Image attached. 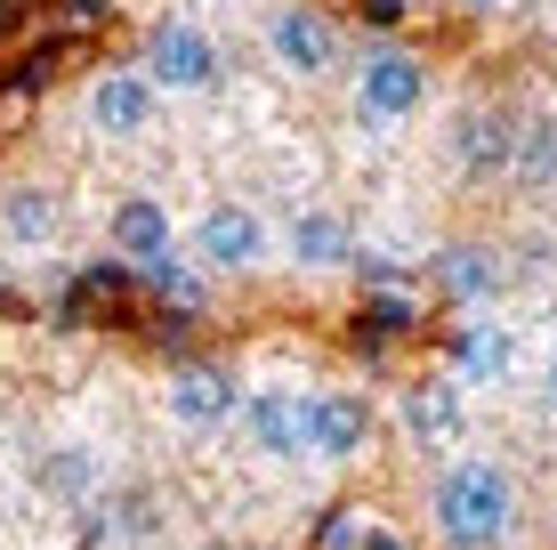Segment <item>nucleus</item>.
<instances>
[{
	"instance_id": "nucleus-1",
	"label": "nucleus",
	"mask_w": 557,
	"mask_h": 550,
	"mask_svg": "<svg viewBox=\"0 0 557 550\" xmlns=\"http://www.w3.org/2000/svg\"><path fill=\"white\" fill-rule=\"evenodd\" d=\"M429 518L445 550H509L517 542V478L493 453H453L429 486Z\"/></svg>"
},
{
	"instance_id": "nucleus-2",
	"label": "nucleus",
	"mask_w": 557,
	"mask_h": 550,
	"mask_svg": "<svg viewBox=\"0 0 557 550\" xmlns=\"http://www.w3.org/2000/svg\"><path fill=\"white\" fill-rule=\"evenodd\" d=\"M267 65L283 82H332L339 73V25L315 9V0H283L267 16Z\"/></svg>"
},
{
	"instance_id": "nucleus-3",
	"label": "nucleus",
	"mask_w": 557,
	"mask_h": 550,
	"mask_svg": "<svg viewBox=\"0 0 557 550\" xmlns=\"http://www.w3.org/2000/svg\"><path fill=\"white\" fill-rule=\"evenodd\" d=\"M429 106V65H420L412 49H363L356 65V122L388 130V122H412V113Z\"/></svg>"
},
{
	"instance_id": "nucleus-4",
	"label": "nucleus",
	"mask_w": 557,
	"mask_h": 550,
	"mask_svg": "<svg viewBox=\"0 0 557 550\" xmlns=\"http://www.w3.org/2000/svg\"><path fill=\"white\" fill-rule=\"evenodd\" d=\"M186 252H195L202 276H251V268H267L275 235H267V219L251 203H210L195 219V235H186Z\"/></svg>"
},
{
	"instance_id": "nucleus-5",
	"label": "nucleus",
	"mask_w": 557,
	"mask_h": 550,
	"mask_svg": "<svg viewBox=\"0 0 557 550\" xmlns=\"http://www.w3.org/2000/svg\"><path fill=\"white\" fill-rule=\"evenodd\" d=\"M243 429L267 462H315V389H292V381H267L243 396Z\"/></svg>"
},
{
	"instance_id": "nucleus-6",
	"label": "nucleus",
	"mask_w": 557,
	"mask_h": 550,
	"mask_svg": "<svg viewBox=\"0 0 557 550\" xmlns=\"http://www.w3.org/2000/svg\"><path fill=\"white\" fill-rule=\"evenodd\" d=\"M146 82L170 89V98H186V89H210L219 82V41L195 25V16H162V25L146 33Z\"/></svg>"
},
{
	"instance_id": "nucleus-7",
	"label": "nucleus",
	"mask_w": 557,
	"mask_h": 550,
	"mask_svg": "<svg viewBox=\"0 0 557 550\" xmlns=\"http://www.w3.org/2000/svg\"><path fill=\"white\" fill-rule=\"evenodd\" d=\"M153 113H162V89L146 82V65H106L98 82H89V122L106 130V138H146Z\"/></svg>"
},
{
	"instance_id": "nucleus-8",
	"label": "nucleus",
	"mask_w": 557,
	"mask_h": 550,
	"mask_svg": "<svg viewBox=\"0 0 557 550\" xmlns=\"http://www.w3.org/2000/svg\"><path fill=\"white\" fill-rule=\"evenodd\" d=\"M162 405H170V421H178V429H219V421H235L243 396H235V372H226V365L186 356V365H170Z\"/></svg>"
},
{
	"instance_id": "nucleus-9",
	"label": "nucleus",
	"mask_w": 557,
	"mask_h": 550,
	"mask_svg": "<svg viewBox=\"0 0 557 550\" xmlns=\"http://www.w3.org/2000/svg\"><path fill=\"white\" fill-rule=\"evenodd\" d=\"M517 113L509 106H469L460 113V130H453V162L469 170V179H509L517 170Z\"/></svg>"
},
{
	"instance_id": "nucleus-10",
	"label": "nucleus",
	"mask_w": 557,
	"mask_h": 550,
	"mask_svg": "<svg viewBox=\"0 0 557 550\" xmlns=\"http://www.w3.org/2000/svg\"><path fill=\"white\" fill-rule=\"evenodd\" d=\"M283 259L307 276H332V268H348L356 259V227L332 211V203H299L292 227H283Z\"/></svg>"
},
{
	"instance_id": "nucleus-11",
	"label": "nucleus",
	"mask_w": 557,
	"mask_h": 550,
	"mask_svg": "<svg viewBox=\"0 0 557 550\" xmlns=\"http://www.w3.org/2000/svg\"><path fill=\"white\" fill-rule=\"evenodd\" d=\"M380 413L363 389H315V462H356L372 445Z\"/></svg>"
},
{
	"instance_id": "nucleus-12",
	"label": "nucleus",
	"mask_w": 557,
	"mask_h": 550,
	"mask_svg": "<svg viewBox=\"0 0 557 550\" xmlns=\"http://www.w3.org/2000/svg\"><path fill=\"white\" fill-rule=\"evenodd\" d=\"M106 243H113V259H129V268H146V259H170V203L122 195V203L106 211Z\"/></svg>"
},
{
	"instance_id": "nucleus-13",
	"label": "nucleus",
	"mask_w": 557,
	"mask_h": 550,
	"mask_svg": "<svg viewBox=\"0 0 557 550\" xmlns=\"http://www.w3.org/2000/svg\"><path fill=\"white\" fill-rule=\"evenodd\" d=\"M396 413H405V438L429 445V453L460 445V429H469V413H460V381H412Z\"/></svg>"
},
{
	"instance_id": "nucleus-14",
	"label": "nucleus",
	"mask_w": 557,
	"mask_h": 550,
	"mask_svg": "<svg viewBox=\"0 0 557 550\" xmlns=\"http://www.w3.org/2000/svg\"><path fill=\"white\" fill-rule=\"evenodd\" d=\"M436 283H445L453 300H469V308H485V300L509 283V268H502L493 243H445V252H436Z\"/></svg>"
},
{
	"instance_id": "nucleus-15",
	"label": "nucleus",
	"mask_w": 557,
	"mask_h": 550,
	"mask_svg": "<svg viewBox=\"0 0 557 550\" xmlns=\"http://www.w3.org/2000/svg\"><path fill=\"white\" fill-rule=\"evenodd\" d=\"M0 227H9V243L41 252V243H57V227H65V203H57V186H9L0 195Z\"/></svg>"
},
{
	"instance_id": "nucleus-16",
	"label": "nucleus",
	"mask_w": 557,
	"mask_h": 550,
	"mask_svg": "<svg viewBox=\"0 0 557 550\" xmlns=\"http://www.w3.org/2000/svg\"><path fill=\"white\" fill-rule=\"evenodd\" d=\"M509 365H517V332L509 325H460V340H453V372L460 381H509Z\"/></svg>"
},
{
	"instance_id": "nucleus-17",
	"label": "nucleus",
	"mask_w": 557,
	"mask_h": 550,
	"mask_svg": "<svg viewBox=\"0 0 557 550\" xmlns=\"http://www.w3.org/2000/svg\"><path fill=\"white\" fill-rule=\"evenodd\" d=\"M517 186H533V195H557V113H542V122L517 130Z\"/></svg>"
},
{
	"instance_id": "nucleus-18",
	"label": "nucleus",
	"mask_w": 557,
	"mask_h": 550,
	"mask_svg": "<svg viewBox=\"0 0 557 550\" xmlns=\"http://www.w3.org/2000/svg\"><path fill=\"white\" fill-rule=\"evenodd\" d=\"M363 325H372L380 340H396V332L420 325V300L412 292H372V300H363Z\"/></svg>"
},
{
	"instance_id": "nucleus-19",
	"label": "nucleus",
	"mask_w": 557,
	"mask_h": 550,
	"mask_svg": "<svg viewBox=\"0 0 557 550\" xmlns=\"http://www.w3.org/2000/svg\"><path fill=\"white\" fill-rule=\"evenodd\" d=\"M138 276H146V283H153L162 300H178V308H195V300H202V283L186 276V259H146Z\"/></svg>"
},
{
	"instance_id": "nucleus-20",
	"label": "nucleus",
	"mask_w": 557,
	"mask_h": 550,
	"mask_svg": "<svg viewBox=\"0 0 557 550\" xmlns=\"http://www.w3.org/2000/svg\"><path fill=\"white\" fill-rule=\"evenodd\" d=\"M363 16L372 25H405V0H363Z\"/></svg>"
},
{
	"instance_id": "nucleus-21",
	"label": "nucleus",
	"mask_w": 557,
	"mask_h": 550,
	"mask_svg": "<svg viewBox=\"0 0 557 550\" xmlns=\"http://www.w3.org/2000/svg\"><path fill=\"white\" fill-rule=\"evenodd\" d=\"M106 9H113V0H65V16H73V25H98Z\"/></svg>"
},
{
	"instance_id": "nucleus-22",
	"label": "nucleus",
	"mask_w": 557,
	"mask_h": 550,
	"mask_svg": "<svg viewBox=\"0 0 557 550\" xmlns=\"http://www.w3.org/2000/svg\"><path fill=\"white\" fill-rule=\"evenodd\" d=\"M542 405L557 413V349H549V365H542Z\"/></svg>"
},
{
	"instance_id": "nucleus-23",
	"label": "nucleus",
	"mask_w": 557,
	"mask_h": 550,
	"mask_svg": "<svg viewBox=\"0 0 557 550\" xmlns=\"http://www.w3.org/2000/svg\"><path fill=\"white\" fill-rule=\"evenodd\" d=\"M460 9H502V0H460Z\"/></svg>"
}]
</instances>
